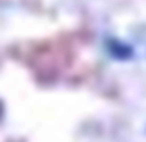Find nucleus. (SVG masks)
Wrapping results in <instances>:
<instances>
[{
  "mask_svg": "<svg viewBox=\"0 0 146 142\" xmlns=\"http://www.w3.org/2000/svg\"><path fill=\"white\" fill-rule=\"evenodd\" d=\"M0 113H2V109H0Z\"/></svg>",
  "mask_w": 146,
  "mask_h": 142,
  "instance_id": "obj_1",
  "label": "nucleus"
}]
</instances>
